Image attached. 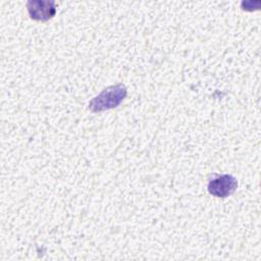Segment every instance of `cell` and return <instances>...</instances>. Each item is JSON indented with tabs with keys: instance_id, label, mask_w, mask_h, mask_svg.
<instances>
[{
	"instance_id": "obj_2",
	"label": "cell",
	"mask_w": 261,
	"mask_h": 261,
	"mask_svg": "<svg viewBox=\"0 0 261 261\" xmlns=\"http://www.w3.org/2000/svg\"><path fill=\"white\" fill-rule=\"evenodd\" d=\"M238 188V180L231 174H220L210 179L208 182V192L217 198H226L230 196Z\"/></svg>"
},
{
	"instance_id": "obj_1",
	"label": "cell",
	"mask_w": 261,
	"mask_h": 261,
	"mask_svg": "<svg viewBox=\"0 0 261 261\" xmlns=\"http://www.w3.org/2000/svg\"><path fill=\"white\" fill-rule=\"evenodd\" d=\"M126 95L127 89L123 84L109 86L89 102V109L92 112H101L115 108L125 99Z\"/></svg>"
},
{
	"instance_id": "obj_3",
	"label": "cell",
	"mask_w": 261,
	"mask_h": 261,
	"mask_svg": "<svg viewBox=\"0 0 261 261\" xmlns=\"http://www.w3.org/2000/svg\"><path fill=\"white\" fill-rule=\"evenodd\" d=\"M32 19L46 21L56 14V3L53 0H30L27 3Z\"/></svg>"
}]
</instances>
